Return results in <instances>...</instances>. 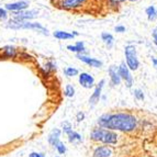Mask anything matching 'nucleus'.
I'll use <instances>...</instances> for the list:
<instances>
[{
    "label": "nucleus",
    "mask_w": 157,
    "mask_h": 157,
    "mask_svg": "<svg viewBox=\"0 0 157 157\" xmlns=\"http://www.w3.org/2000/svg\"><path fill=\"white\" fill-rule=\"evenodd\" d=\"M98 124L105 130H117L128 133L137 128V120L130 113H107L98 119Z\"/></svg>",
    "instance_id": "nucleus-1"
},
{
    "label": "nucleus",
    "mask_w": 157,
    "mask_h": 157,
    "mask_svg": "<svg viewBox=\"0 0 157 157\" xmlns=\"http://www.w3.org/2000/svg\"><path fill=\"white\" fill-rule=\"evenodd\" d=\"M92 141L94 142H101L105 144H115L118 142V134L110 130H105L102 128H94L90 134Z\"/></svg>",
    "instance_id": "nucleus-2"
},
{
    "label": "nucleus",
    "mask_w": 157,
    "mask_h": 157,
    "mask_svg": "<svg viewBox=\"0 0 157 157\" xmlns=\"http://www.w3.org/2000/svg\"><path fill=\"white\" fill-rule=\"evenodd\" d=\"M7 28L12 30H20V29H25V30H34V31L41 32L44 35H48V31H47L46 28H44L43 25H41L40 23L36 22H31V21H16V20H9L8 23H7Z\"/></svg>",
    "instance_id": "nucleus-3"
},
{
    "label": "nucleus",
    "mask_w": 157,
    "mask_h": 157,
    "mask_svg": "<svg viewBox=\"0 0 157 157\" xmlns=\"http://www.w3.org/2000/svg\"><path fill=\"white\" fill-rule=\"evenodd\" d=\"M124 55H125L126 66L130 71H136L140 67V60L137 57L136 47L134 45H126L124 47Z\"/></svg>",
    "instance_id": "nucleus-4"
},
{
    "label": "nucleus",
    "mask_w": 157,
    "mask_h": 157,
    "mask_svg": "<svg viewBox=\"0 0 157 157\" xmlns=\"http://www.w3.org/2000/svg\"><path fill=\"white\" fill-rule=\"evenodd\" d=\"M88 0H56V5L64 10H77L82 8Z\"/></svg>",
    "instance_id": "nucleus-5"
},
{
    "label": "nucleus",
    "mask_w": 157,
    "mask_h": 157,
    "mask_svg": "<svg viewBox=\"0 0 157 157\" xmlns=\"http://www.w3.org/2000/svg\"><path fill=\"white\" fill-rule=\"evenodd\" d=\"M119 74H120V77L122 80L125 81V85L128 88H131L132 85H133V77H132L131 71L128 69V67L126 66V64L124 62L120 64V66L118 67Z\"/></svg>",
    "instance_id": "nucleus-6"
},
{
    "label": "nucleus",
    "mask_w": 157,
    "mask_h": 157,
    "mask_svg": "<svg viewBox=\"0 0 157 157\" xmlns=\"http://www.w3.org/2000/svg\"><path fill=\"white\" fill-rule=\"evenodd\" d=\"M37 14H39V11L37 10H28V9H26V10L14 12L12 19L13 20H16V21H20V22L30 21V20L35 18Z\"/></svg>",
    "instance_id": "nucleus-7"
},
{
    "label": "nucleus",
    "mask_w": 157,
    "mask_h": 157,
    "mask_svg": "<svg viewBox=\"0 0 157 157\" xmlns=\"http://www.w3.org/2000/svg\"><path fill=\"white\" fill-rule=\"evenodd\" d=\"M29 7V1L26 0H19L14 2H10L6 5V10L7 11H13V12H19V11L26 10Z\"/></svg>",
    "instance_id": "nucleus-8"
},
{
    "label": "nucleus",
    "mask_w": 157,
    "mask_h": 157,
    "mask_svg": "<svg viewBox=\"0 0 157 157\" xmlns=\"http://www.w3.org/2000/svg\"><path fill=\"white\" fill-rule=\"evenodd\" d=\"M78 81L80 86L86 89H90L94 86V78L89 73H81L78 76Z\"/></svg>",
    "instance_id": "nucleus-9"
},
{
    "label": "nucleus",
    "mask_w": 157,
    "mask_h": 157,
    "mask_svg": "<svg viewBox=\"0 0 157 157\" xmlns=\"http://www.w3.org/2000/svg\"><path fill=\"white\" fill-rule=\"evenodd\" d=\"M77 58L79 60H81L82 63L87 64V65H89L90 67H94V68H100L102 67V62L98 58H94V57H90V56H87V55H81V54H77Z\"/></svg>",
    "instance_id": "nucleus-10"
},
{
    "label": "nucleus",
    "mask_w": 157,
    "mask_h": 157,
    "mask_svg": "<svg viewBox=\"0 0 157 157\" xmlns=\"http://www.w3.org/2000/svg\"><path fill=\"white\" fill-rule=\"evenodd\" d=\"M105 81L102 79V80H100L99 84L96 86V88H94V94H91V97H90V99H89L90 105H97L98 102H99L100 97H101L102 89H103V86H105Z\"/></svg>",
    "instance_id": "nucleus-11"
},
{
    "label": "nucleus",
    "mask_w": 157,
    "mask_h": 157,
    "mask_svg": "<svg viewBox=\"0 0 157 157\" xmlns=\"http://www.w3.org/2000/svg\"><path fill=\"white\" fill-rule=\"evenodd\" d=\"M109 76H110L111 79V82H112L114 86H118V85L121 84V77H120V74H119V69H118V66L115 65H111L109 67Z\"/></svg>",
    "instance_id": "nucleus-12"
},
{
    "label": "nucleus",
    "mask_w": 157,
    "mask_h": 157,
    "mask_svg": "<svg viewBox=\"0 0 157 157\" xmlns=\"http://www.w3.org/2000/svg\"><path fill=\"white\" fill-rule=\"evenodd\" d=\"M112 155L113 151L109 146H99L94 152V157H111Z\"/></svg>",
    "instance_id": "nucleus-13"
},
{
    "label": "nucleus",
    "mask_w": 157,
    "mask_h": 157,
    "mask_svg": "<svg viewBox=\"0 0 157 157\" xmlns=\"http://www.w3.org/2000/svg\"><path fill=\"white\" fill-rule=\"evenodd\" d=\"M67 50L77 53V54H81V55H85V53H86V47H85V43L82 41H78L74 45H67Z\"/></svg>",
    "instance_id": "nucleus-14"
},
{
    "label": "nucleus",
    "mask_w": 157,
    "mask_h": 157,
    "mask_svg": "<svg viewBox=\"0 0 157 157\" xmlns=\"http://www.w3.org/2000/svg\"><path fill=\"white\" fill-rule=\"evenodd\" d=\"M1 53H2L3 57H7V58H13L17 56L16 47L11 46V45H7L3 48H1Z\"/></svg>",
    "instance_id": "nucleus-15"
},
{
    "label": "nucleus",
    "mask_w": 157,
    "mask_h": 157,
    "mask_svg": "<svg viewBox=\"0 0 157 157\" xmlns=\"http://www.w3.org/2000/svg\"><path fill=\"white\" fill-rule=\"evenodd\" d=\"M59 136H60V130L54 128L50 133V135H48V143H50L52 146L55 147V145L59 142Z\"/></svg>",
    "instance_id": "nucleus-16"
},
{
    "label": "nucleus",
    "mask_w": 157,
    "mask_h": 157,
    "mask_svg": "<svg viewBox=\"0 0 157 157\" xmlns=\"http://www.w3.org/2000/svg\"><path fill=\"white\" fill-rule=\"evenodd\" d=\"M101 39L108 48H111V47L113 46V44H114V37H113V35L111 33L103 32V33L101 34Z\"/></svg>",
    "instance_id": "nucleus-17"
},
{
    "label": "nucleus",
    "mask_w": 157,
    "mask_h": 157,
    "mask_svg": "<svg viewBox=\"0 0 157 157\" xmlns=\"http://www.w3.org/2000/svg\"><path fill=\"white\" fill-rule=\"evenodd\" d=\"M53 35H54V37L57 40H71L74 39V35L71 33H69V32H66V31H55L54 33H53Z\"/></svg>",
    "instance_id": "nucleus-18"
},
{
    "label": "nucleus",
    "mask_w": 157,
    "mask_h": 157,
    "mask_svg": "<svg viewBox=\"0 0 157 157\" xmlns=\"http://www.w3.org/2000/svg\"><path fill=\"white\" fill-rule=\"evenodd\" d=\"M68 135V141L71 142V143H76V142H81V135L80 134H78L77 132L73 131V130H71V131L68 132V133H66Z\"/></svg>",
    "instance_id": "nucleus-19"
},
{
    "label": "nucleus",
    "mask_w": 157,
    "mask_h": 157,
    "mask_svg": "<svg viewBox=\"0 0 157 157\" xmlns=\"http://www.w3.org/2000/svg\"><path fill=\"white\" fill-rule=\"evenodd\" d=\"M146 16H147V19H148L149 21H154L155 19L157 18L156 16V8H155L154 6H149L146 8Z\"/></svg>",
    "instance_id": "nucleus-20"
},
{
    "label": "nucleus",
    "mask_w": 157,
    "mask_h": 157,
    "mask_svg": "<svg viewBox=\"0 0 157 157\" xmlns=\"http://www.w3.org/2000/svg\"><path fill=\"white\" fill-rule=\"evenodd\" d=\"M64 94H65L66 97H68V98H73L74 97V94H75V88H74L73 85H71V84L66 85Z\"/></svg>",
    "instance_id": "nucleus-21"
},
{
    "label": "nucleus",
    "mask_w": 157,
    "mask_h": 157,
    "mask_svg": "<svg viewBox=\"0 0 157 157\" xmlns=\"http://www.w3.org/2000/svg\"><path fill=\"white\" fill-rule=\"evenodd\" d=\"M64 73H65V75L67 77H75L78 75V69L75 67H67L65 68V71H64Z\"/></svg>",
    "instance_id": "nucleus-22"
},
{
    "label": "nucleus",
    "mask_w": 157,
    "mask_h": 157,
    "mask_svg": "<svg viewBox=\"0 0 157 157\" xmlns=\"http://www.w3.org/2000/svg\"><path fill=\"white\" fill-rule=\"evenodd\" d=\"M45 68H46V71L50 73V71H56V63L54 60H48L45 65Z\"/></svg>",
    "instance_id": "nucleus-23"
},
{
    "label": "nucleus",
    "mask_w": 157,
    "mask_h": 157,
    "mask_svg": "<svg viewBox=\"0 0 157 157\" xmlns=\"http://www.w3.org/2000/svg\"><path fill=\"white\" fill-rule=\"evenodd\" d=\"M133 94L137 100H144V98H145L144 92H143V90H141V89H134Z\"/></svg>",
    "instance_id": "nucleus-24"
},
{
    "label": "nucleus",
    "mask_w": 157,
    "mask_h": 157,
    "mask_svg": "<svg viewBox=\"0 0 157 157\" xmlns=\"http://www.w3.org/2000/svg\"><path fill=\"white\" fill-rule=\"evenodd\" d=\"M55 147H56V149H57V152L59 153V154H65L66 153V146L64 145V143H62L60 141L55 145Z\"/></svg>",
    "instance_id": "nucleus-25"
},
{
    "label": "nucleus",
    "mask_w": 157,
    "mask_h": 157,
    "mask_svg": "<svg viewBox=\"0 0 157 157\" xmlns=\"http://www.w3.org/2000/svg\"><path fill=\"white\" fill-rule=\"evenodd\" d=\"M8 19V11L6 10L5 8H1L0 7V20L1 21H5Z\"/></svg>",
    "instance_id": "nucleus-26"
},
{
    "label": "nucleus",
    "mask_w": 157,
    "mask_h": 157,
    "mask_svg": "<svg viewBox=\"0 0 157 157\" xmlns=\"http://www.w3.org/2000/svg\"><path fill=\"white\" fill-rule=\"evenodd\" d=\"M114 31L118 32V33H123V32H125V26H123V25H117L114 28Z\"/></svg>",
    "instance_id": "nucleus-27"
},
{
    "label": "nucleus",
    "mask_w": 157,
    "mask_h": 157,
    "mask_svg": "<svg viewBox=\"0 0 157 157\" xmlns=\"http://www.w3.org/2000/svg\"><path fill=\"white\" fill-rule=\"evenodd\" d=\"M125 0H108V2L110 3L111 6H118L119 3H122L124 2Z\"/></svg>",
    "instance_id": "nucleus-28"
},
{
    "label": "nucleus",
    "mask_w": 157,
    "mask_h": 157,
    "mask_svg": "<svg viewBox=\"0 0 157 157\" xmlns=\"http://www.w3.org/2000/svg\"><path fill=\"white\" fill-rule=\"evenodd\" d=\"M64 132H65V133H68V132L71 131V130H73V128H71V123H68V122H65V123H64Z\"/></svg>",
    "instance_id": "nucleus-29"
},
{
    "label": "nucleus",
    "mask_w": 157,
    "mask_h": 157,
    "mask_svg": "<svg viewBox=\"0 0 157 157\" xmlns=\"http://www.w3.org/2000/svg\"><path fill=\"white\" fill-rule=\"evenodd\" d=\"M84 119H85V113L84 112H78V113H77V121H78V122H81Z\"/></svg>",
    "instance_id": "nucleus-30"
},
{
    "label": "nucleus",
    "mask_w": 157,
    "mask_h": 157,
    "mask_svg": "<svg viewBox=\"0 0 157 157\" xmlns=\"http://www.w3.org/2000/svg\"><path fill=\"white\" fill-rule=\"evenodd\" d=\"M152 35H153V40H154V41H157V26L153 30Z\"/></svg>",
    "instance_id": "nucleus-31"
},
{
    "label": "nucleus",
    "mask_w": 157,
    "mask_h": 157,
    "mask_svg": "<svg viewBox=\"0 0 157 157\" xmlns=\"http://www.w3.org/2000/svg\"><path fill=\"white\" fill-rule=\"evenodd\" d=\"M30 157H44V155L41 154V153H31Z\"/></svg>",
    "instance_id": "nucleus-32"
},
{
    "label": "nucleus",
    "mask_w": 157,
    "mask_h": 157,
    "mask_svg": "<svg viewBox=\"0 0 157 157\" xmlns=\"http://www.w3.org/2000/svg\"><path fill=\"white\" fill-rule=\"evenodd\" d=\"M152 63L155 68H157V57H152Z\"/></svg>",
    "instance_id": "nucleus-33"
},
{
    "label": "nucleus",
    "mask_w": 157,
    "mask_h": 157,
    "mask_svg": "<svg viewBox=\"0 0 157 157\" xmlns=\"http://www.w3.org/2000/svg\"><path fill=\"white\" fill-rule=\"evenodd\" d=\"M71 34H73V35H74V37H75V36H77V35H79V33H78V32H76V31H74Z\"/></svg>",
    "instance_id": "nucleus-34"
},
{
    "label": "nucleus",
    "mask_w": 157,
    "mask_h": 157,
    "mask_svg": "<svg viewBox=\"0 0 157 157\" xmlns=\"http://www.w3.org/2000/svg\"><path fill=\"white\" fill-rule=\"evenodd\" d=\"M154 44L156 45V47H157V41H154Z\"/></svg>",
    "instance_id": "nucleus-35"
},
{
    "label": "nucleus",
    "mask_w": 157,
    "mask_h": 157,
    "mask_svg": "<svg viewBox=\"0 0 157 157\" xmlns=\"http://www.w3.org/2000/svg\"><path fill=\"white\" fill-rule=\"evenodd\" d=\"M130 1H136V0H130Z\"/></svg>",
    "instance_id": "nucleus-36"
},
{
    "label": "nucleus",
    "mask_w": 157,
    "mask_h": 157,
    "mask_svg": "<svg viewBox=\"0 0 157 157\" xmlns=\"http://www.w3.org/2000/svg\"><path fill=\"white\" fill-rule=\"evenodd\" d=\"M156 16H157V10H156Z\"/></svg>",
    "instance_id": "nucleus-37"
}]
</instances>
